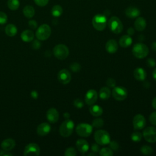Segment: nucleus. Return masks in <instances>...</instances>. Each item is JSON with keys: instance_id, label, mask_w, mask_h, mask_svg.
Instances as JSON below:
<instances>
[{"instance_id": "nucleus-12", "label": "nucleus", "mask_w": 156, "mask_h": 156, "mask_svg": "<svg viewBox=\"0 0 156 156\" xmlns=\"http://www.w3.org/2000/svg\"><path fill=\"white\" fill-rule=\"evenodd\" d=\"M146 124L144 117L140 114L135 115L133 119V126L135 130H141L144 128Z\"/></svg>"}, {"instance_id": "nucleus-11", "label": "nucleus", "mask_w": 156, "mask_h": 156, "mask_svg": "<svg viewBox=\"0 0 156 156\" xmlns=\"http://www.w3.org/2000/svg\"><path fill=\"white\" fill-rule=\"evenodd\" d=\"M40 152L39 146L36 143H29L24 148V155H38Z\"/></svg>"}, {"instance_id": "nucleus-49", "label": "nucleus", "mask_w": 156, "mask_h": 156, "mask_svg": "<svg viewBox=\"0 0 156 156\" xmlns=\"http://www.w3.org/2000/svg\"><path fill=\"white\" fill-rule=\"evenodd\" d=\"M152 106L154 108L156 109V97L154 98L152 101Z\"/></svg>"}, {"instance_id": "nucleus-43", "label": "nucleus", "mask_w": 156, "mask_h": 156, "mask_svg": "<svg viewBox=\"0 0 156 156\" xmlns=\"http://www.w3.org/2000/svg\"><path fill=\"white\" fill-rule=\"evenodd\" d=\"M28 25H29V27L31 28L32 29H35L38 26L37 21L35 20H29L28 21Z\"/></svg>"}, {"instance_id": "nucleus-14", "label": "nucleus", "mask_w": 156, "mask_h": 156, "mask_svg": "<svg viewBox=\"0 0 156 156\" xmlns=\"http://www.w3.org/2000/svg\"><path fill=\"white\" fill-rule=\"evenodd\" d=\"M98 96V93L96 90L93 89L89 90L85 96V103L89 105H93L96 102Z\"/></svg>"}, {"instance_id": "nucleus-27", "label": "nucleus", "mask_w": 156, "mask_h": 156, "mask_svg": "<svg viewBox=\"0 0 156 156\" xmlns=\"http://www.w3.org/2000/svg\"><path fill=\"white\" fill-rule=\"evenodd\" d=\"M111 94L110 90L107 87H102L99 92V96L101 99H107L110 98Z\"/></svg>"}, {"instance_id": "nucleus-50", "label": "nucleus", "mask_w": 156, "mask_h": 156, "mask_svg": "<svg viewBox=\"0 0 156 156\" xmlns=\"http://www.w3.org/2000/svg\"><path fill=\"white\" fill-rule=\"evenodd\" d=\"M35 46H37V48H38L40 47V43H38L37 41H35L34 42V43H33V47L35 48Z\"/></svg>"}, {"instance_id": "nucleus-3", "label": "nucleus", "mask_w": 156, "mask_h": 156, "mask_svg": "<svg viewBox=\"0 0 156 156\" xmlns=\"http://www.w3.org/2000/svg\"><path fill=\"white\" fill-rule=\"evenodd\" d=\"M74 124L72 120L69 119H66L63 121L59 128L60 134L63 137H68L69 136L74 130Z\"/></svg>"}, {"instance_id": "nucleus-9", "label": "nucleus", "mask_w": 156, "mask_h": 156, "mask_svg": "<svg viewBox=\"0 0 156 156\" xmlns=\"http://www.w3.org/2000/svg\"><path fill=\"white\" fill-rule=\"evenodd\" d=\"M143 136L149 143L156 142V127L152 126L146 127L143 132Z\"/></svg>"}, {"instance_id": "nucleus-1", "label": "nucleus", "mask_w": 156, "mask_h": 156, "mask_svg": "<svg viewBox=\"0 0 156 156\" xmlns=\"http://www.w3.org/2000/svg\"><path fill=\"white\" fill-rule=\"evenodd\" d=\"M95 141L99 145H106L110 142V134L104 130H98L94 134Z\"/></svg>"}, {"instance_id": "nucleus-15", "label": "nucleus", "mask_w": 156, "mask_h": 156, "mask_svg": "<svg viewBox=\"0 0 156 156\" xmlns=\"http://www.w3.org/2000/svg\"><path fill=\"white\" fill-rule=\"evenodd\" d=\"M46 118L51 123H55L59 118L58 111L54 108H49L46 112Z\"/></svg>"}, {"instance_id": "nucleus-40", "label": "nucleus", "mask_w": 156, "mask_h": 156, "mask_svg": "<svg viewBox=\"0 0 156 156\" xmlns=\"http://www.w3.org/2000/svg\"><path fill=\"white\" fill-rule=\"evenodd\" d=\"M149 121L150 122L154 125L156 126V111L152 112L150 116H149Z\"/></svg>"}, {"instance_id": "nucleus-45", "label": "nucleus", "mask_w": 156, "mask_h": 156, "mask_svg": "<svg viewBox=\"0 0 156 156\" xmlns=\"http://www.w3.org/2000/svg\"><path fill=\"white\" fill-rule=\"evenodd\" d=\"M91 150H92V152H94L95 153L96 152H98L99 151H100V148H99V146L98 145V144H92L91 146Z\"/></svg>"}, {"instance_id": "nucleus-48", "label": "nucleus", "mask_w": 156, "mask_h": 156, "mask_svg": "<svg viewBox=\"0 0 156 156\" xmlns=\"http://www.w3.org/2000/svg\"><path fill=\"white\" fill-rule=\"evenodd\" d=\"M127 34L129 35H132L133 34H134V32H135V30H134V29L133 28H132V27H130V28H129L128 29H127Z\"/></svg>"}, {"instance_id": "nucleus-24", "label": "nucleus", "mask_w": 156, "mask_h": 156, "mask_svg": "<svg viewBox=\"0 0 156 156\" xmlns=\"http://www.w3.org/2000/svg\"><path fill=\"white\" fill-rule=\"evenodd\" d=\"M34 34L30 30H25L21 34V38L24 42H30L34 40Z\"/></svg>"}, {"instance_id": "nucleus-18", "label": "nucleus", "mask_w": 156, "mask_h": 156, "mask_svg": "<svg viewBox=\"0 0 156 156\" xmlns=\"http://www.w3.org/2000/svg\"><path fill=\"white\" fill-rule=\"evenodd\" d=\"M76 146L78 151L82 154L85 153L89 149L88 143L86 140L83 139L78 140L76 143Z\"/></svg>"}, {"instance_id": "nucleus-46", "label": "nucleus", "mask_w": 156, "mask_h": 156, "mask_svg": "<svg viewBox=\"0 0 156 156\" xmlns=\"http://www.w3.org/2000/svg\"><path fill=\"white\" fill-rule=\"evenodd\" d=\"M13 154L7 151H0V156H12Z\"/></svg>"}, {"instance_id": "nucleus-13", "label": "nucleus", "mask_w": 156, "mask_h": 156, "mask_svg": "<svg viewBox=\"0 0 156 156\" xmlns=\"http://www.w3.org/2000/svg\"><path fill=\"white\" fill-rule=\"evenodd\" d=\"M58 81L62 84L68 83L71 79V75L69 71L66 69L60 70L57 75Z\"/></svg>"}, {"instance_id": "nucleus-26", "label": "nucleus", "mask_w": 156, "mask_h": 156, "mask_svg": "<svg viewBox=\"0 0 156 156\" xmlns=\"http://www.w3.org/2000/svg\"><path fill=\"white\" fill-rule=\"evenodd\" d=\"M23 13L24 16L27 18H31L35 15V9L32 5H27L23 8Z\"/></svg>"}, {"instance_id": "nucleus-42", "label": "nucleus", "mask_w": 156, "mask_h": 156, "mask_svg": "<svg viewBox=\"0 0 156 156\" xmlns=\"http://www.w3.org/2000/svg\"><path fill=\"white\" fill-rule=\"evenodd\" d=\"M110 144V149L115 150V151H117L119 148V144L116 141H110L109 143Z\"/></svg>"}, {"instance_id": "nucleus-22", "label": "nucleus", "mask_w": 156, "mask_h": 156, "mask_svg": "<svg viewBox=\"0 0 156 156\" xmlns=\"http://www.w3.org/2000/svg\"><path fill=\"white\" fill-rule=\"evenodd\" d=\"M135 29L138 31H143L146 27V21L143 17H138L134 22Z\"/></svg>"}, {"instance_id": "nucleus-7", "label": "nucleus", "mask_w": 156, "mask_h": 156, "mask_svg": "<svg viewBox=\"0 0 156 156\" xmlns=\"http://www.w3.org/2000/svg\"><path fill=\"white\" fill-rule=\"evenodd\" d=\"M54 56L59 60L65 59L69 55V49L68 47L63 44H58L53 49Z\"/></svg>"}, {"instance_id": "nucleus-31", "label": "nucleus", "mask_w": 156, "mask_h": 156, "mask_svg": "<svg viewBox=\"0 0 156 156\" xmlns=\"http://www.w3.org/2000/svg\"><path fill=\"white\" fill-rule=\"evenodd\" d=\"M99 155L101 156H112L113 152L110 147H103L99 151Z\"/></svg>"}, {"instance_id": "nucleus-34", "label": "nucleus", "mask_w": 156, "mask_h": 156, "mask_svg": "<svg viewBox=\"0 0 156 156\" xmlns=\"http://www.w3.org/2000/svg\"><path fill=\"white\" fill-rule=\"evenodd\" d=\"M142 135L139 132H135L131 135V139L134 142H139L142 139Z\"/></svg>"}, {"instance_id": "nucleus-52", "label": "nucleus", "mask_w": 156, "mask_h": 156, "mask_svg": "<svg viewBox=\"0 0 156 156\" xmlns=\"http://www.w3.org/2000/svg\"><path fill=\"white\" fill-rule=\"evenodd\" d=\"M151 47H152V49L154 51H156V41L155 42H153L152 43V45H151Z\"/></svg>"}, {"instance_id": "nucleus-54", "label": "nucleus", "mask_w": 156, "mask_h": 156, "mask_svg": "<svg viewBox=\"0 0 156 156\" xmlns=\"http://www.w3.org/2000/svg\"><path fill=\"white\" fill-rule=\"evenodd\" d=\"M93 152V153H89L88 154V155H96V154L95 152Z\"/></svg>"}, {"instance_id": "nucleus-36", "label": "nucleus", "mask_w": 156, "mask_h": 156, "mask_svg": "<svg viewBox=\"0 0 156 156\" xmlns=\"http://www.w3.org/2000/svg\"><path fill=\"white\" fill-rule=\"evenodd\" d=\"M69 68L73 72H77L80 69L81 66L79 63L73 62L70 65Z\"/></svg>"}, {"instance_id": "nucleus-19", "label": "nucleus", "mask_w": 156, "mask_h": 156, "mask_svg": "<svg viewBox=\"0 0 156 156\" xmlns=\"http://www.w3.org/2000/svg\"><path fill=\"white\" fill-rule=\"evenodd\" d=\"M15 141L12 138H7L3 140L1 144V146L3 150L11 151L15 146Z\"/></svg>"}, {"instance_id": "nucleus-4", "label": "nucleus", "mask_w": 156, "mask_h": 156, "mask_svg": "<svg viewBox=\"0 0 156 156\" xmlns=\"http://www.w3.org/2000/svg\"><path fill=\"white\" fill-rule=\"evenodd\" d=\"M92 24L95 29L99 31L103 30L107 24L106 16L102 14H97L94 15L92 20Z\"/></svg>"}, {"instance_id": "nucleus-39", "label": "nucleus", "mask_w": 156, "mask_h": 156, "mask_svg": "<svg viewBox=\"0 0 156 156\" xmlns=\"http://www.w3.org/2000/svg\"><path fill=\"white\" fill-rule=\"evenodd\" d=\"M74 105L77 108H81L83 106V102L81 99H76L74 101Z\"/></svg>"}, {"instance_id": "nucleus-30", "label": "nucleus", "mask_w": 156, "mask_h": 156, "mask_svg": "<svg viewBox=\"0 0 156 156\" xmlns=\"http://www.w3.org/2000/svg\"><path fill=\"white\" fill-rule=\"evenodd\" d=\"M20 3L19 0H8L7 7L12 10H16L20 7Z\"/></svg>"}, {"instance_id": "nucleus-10", "label": "nucleus", "mask_w": 156, "mask_h": 156, "mask_svg": "<svg viewBox=\"0 0 156 156\" xmlns=\"http://www.w3.org/2000/svg\"><path fill=\"white\" fill-rule=\"evenodd\" d=\"M112 94L115 99L117 101H123L127 96V91L124 87H113Z\"/></svg>"}, {"instance_id": "nucleus-33", "label": "nucleus", "mask_w": 156, "mask_h": 156, "mask_svg": "<svg viewBox=\"0 0 156 156\" xmlns=\"http://www.w3.org/2000/svg\"><path fill=\"white\" fill-rule=\"evenodd\" d=\"M104 125V121L102 118H95L92 122V126L95 128H101Z\"/></svg>"}, {"instance_id": "nucleus-37", "label": "nucleus", "mask_w": 156, "mask_h": 156, "mask_svg": "<svg viewBox=\"0 0 156 156\" xmlns=\"http://www.w3.org/2000/svg\"><path fill=\"white\" fill-rule=\"evenodd\" d=\"M7 21V16L5 13L0 12V24H4Z\"/></svg>"}, {"instance_id": "nucleus-35", "label": "nucleus", "mask_w": 156, "mask_h": 156, "mask_svg": "<svg viewBox=\"0 0 156 156\" xmlns=\"http://www.w3.org/2000/svg\"><path fill=\"white\" fill-rule=\"evenodd\" d=\"M77 152L74 148L73 147H68L65 150V156H75L76 155Z\"/></svg>"}, {"instance_id": "nucleus-53", "label": "nucleus", "mask_w": 156, "mask_h": 156, "mask_svg": "<svg viewBox=\"0 0 156 156\" xmlns=\"http://www.w3.org/2000/svg\"><path fill=\"white\" fill-rule=\"evenodd\" d=\"M152 76H153V78L156 80V68H155L152 72Z\"/></svg>"}, {"instance_id": "nucleus-28", "label": "nucleus", "mask_w": 156, "mask_h": 156, "mask_svg": "<svg viewBox=\"0 0 156 156\" xmlns=\"http://www.w3.org/2000/svg\"><path fill=\"white\" fill-rule=\"evenodd\" d=\"M17 28L13 24H9L5 26V32L9 37H13L17 33Z\"/></svg>"}, {"instance_id": "nucleus-2", "label": "nucleus", "mask_w": 156, "mask_h": 156, "mask_svg": "<svg viewBox=\"0 0 156 156\" xmlns=\"http://www.w3.org/2000/svg\"><path fill=\"white\" fill-rule=\"evenodd\" d=\"M132 54L137 58H143L149 53L147 46L143 43H136L132 48Z\"/></svg>"}, {"instance_id": "nucleus-21", "label": "nucleus", "mask_w": 156, "mask_h": 156, "mask_svg": "<svg viewBox=\"0 0 156 156\" xmlns=\"http://www.w3.org/2000/svg\"><path fill=\"white\" fill-rule=\"evenodd\" d=\"M146 76L147 74H146V71L142 68L138 67L135 68L133 71V76L135 78V79L138 80H140V81L144 80L146 79Z\"/></svg>"}, {"instance_id": "nucleus-16", "label": "nucleus", "mask_w": 156, "mask_h": 156, "mask_svg": "<svg viewBox=\"0 0 156 156\" xmlns=\"http://www.w3.org/2000/svg\"><path fill=\"white\" fill-rule=\"evenodd\" d=\"M105 49L110 54H113L116 52L118 49V44L116 40L110 39L105 44Z\"/></svg>"}, {"instance_id": "nucleus-5", "label": "nucleus", "mask_w": 156, "mask_h": 156, "mask_svg": "<svg viewBox=\"0 0 156 156\" xmlns=\"http://www.w3.org/2000/svg\"><path fill=\"white\" fill-rule=\"evenodd\" d=\"M51 34V29L50 26L46 24H41L37 29L35 35L39 40H47Z\"/></svg>"}, {"instance_id": "nucleus-41", "label": "nucleus", "mask_w": 156, "mask_h": 156, "mask_svg": "<svg viewBox=\"0 0 156 156\" xmlns=\"http://www.w3.org/2000/svg\"><path fill=\"white\" fill-rule=\"evenodd\" d=\"M106 83L107 85V86L108 87H112V88H113L115 87V84H116V82L115 80V79H113V78H108V79L107 80V82H106Z\"/></svg>"}, {"instance_id": "nucleus-25", "label": "nucleus", "mask_w": 156, "mask_h": 156, "mask_svg": "<svg viewBox=\"0 0 156 156\" xmlns=\"http://www.w3.org/2000/svg\"><path fill=\"white\" fill-rule=\"evenodd\" d=\"M90 113L95 117L100 116L103 112V110L102 107L98 105H91V106L89 108Z\"/></svg>"}, {"instance_id": "nucleus-47", "label": "nucleus", "mask_w": 156, "mask_h": 156, "mask_svg": "<svg viewBox=\"0 0 156 156\" xmlns=\"http://www.w3.org/2000/svg\"><path fill=\"white\" fill-rule=\"evenodd\" d=\"M30 94H31L32 98H34V99H37V97H38V94L37 91H35V90H33V91H31Z\"/></svg>"}, {"instance_id": "nucleus-23", "label": "nucleus", "mask_w": 156, "mask_h": 156, "mask_svg": "<svg viewBox=\"0 0 156 156\" xmlns=\"http://www.w3.org/2000/svg\"><path fill=\"white\" fill-rule=\"evenodd\" d=\"M132 43V39L131 37L129 35H122L119 40V44L122 48L129 47V46L131 45Z\"/></svg>"}, {"instance_id": "nucleus-17", "label": "nucleus", "mask_w": 156, "mask_h": 156, "mask_svg": "<svg viewBox=\"0 0 156 156\" xmlns=\"http://www.w3.org/2000/svg\"><path fill=\"white\" fill-rule=\"evenodd\" d=\"M51 131V126L48 123L43 122L40 124L37 129V132L38 135L44 136L48 134Z\"/></svg>"}, {"instance_id": "nucleus-29", "label": "nucleus", "mask_w": 156, "mask_h": 156, "mask_svg": "<svg viewBox=\"0 0 156 156\" xmlns=\"http://www.w3.org/2000/svg\"><path fill=\"white\" fill-rule=\"evenodd\" d=\"M63 13V9L60 5H55L51 9V14L54 17H59Z\"/></svg>"}, {"instance_id": "nucleus-51", "label": "nucleus", "mask_w": 156, "mask_h": 156, "mask_svg": "<svg viewBox=\"0 0 156 156\" xmlns=\"http://www.w3.org/2000/svg\"><path fill=\"white\" fill-rule=\"evenodd\" d=\"M63 116H64V117H65V118L66 119H68L69 118L70 115H69V113H68V112H65V113L63 114Z\"/></svg>"}, {"instance_id": "nucleus-38", "label": "nucleus", "mask_w": 156, "mask_h": 156, "mask_svg": "<svg viewBox=\"0 0 156 156\" xmlns=\"http://www.w3.org/2000/svg\"><path fill=\"white\" fill-rule=\"evenodd\" d=\"M34 1L35 4L40 7L46 6L49 2V0H34Z\"/></svg>"}, {"instance_id": "nucleus-6", "label": "nucleus", "mask_w": 156, "mask_h": 156, "mask_svg": "<svg viewBox=\"0 0 156 156\" xmlns=\"http://www.w3.org/2000/svg\"><path fill=\"white\" fill-rule=\"evenodd\" d=\"M108 25L110 30L114 34H118L122 31V23L117 16L111 17L108 20Z\"/></svg>"}, {"instance_id": "nucleus-20", "label": "nucleus", "mask_w": 156, "mask_h": 156, "mask_svg": "<svg viewBox=\"0 0 156 156\" xmlns=\"http://www.w3.org/2000/svg\"><path fill=\"white\" fill-rule=\"evenodd\" d=\"M126 15L130 18H135L140 15V10L135 7H129L125 10Z\"/></svg>"}, {"instance_id": "nucleus-44", "label": "nucleus", "mask_w": 156, "mask_h": 156, "mask_svg": "<svg viewBox=\"0 0 156 156\" xmlns=\"http://www.w3.org/2000/svg\"><path fill=\"white\" fill-rule=\"evenodd\" d=\"M146 63L149 67H154L156 65L155 60L152 58H149L146 60Z\"/></svg>"}, {"instance_id": "nucleus-8", "label": "nucleus", "mask_w": 156, "mask_h": 156, "mask_svg": "<svg viewBox=\"0 0 156 156\" xmlns=\"http://www.w3.org/2000/svg\"><path fill=\"white\" fill-rule=\"evenodd\" d=\"M76 131L79 136L82 137H88L91 134L93 127L89 124L80 123L77 126Z\"/></svg>"}, {"instance_id": "nucleus-32", "label": "nucleus", "mask_w": 156, "mask_h": 156, "mask_svg": "<svg viewBox=\"0 0 156 156\" xmlns=\"http://www.w3.org/2000/svg\"><path fill=\"white\" fill-rule=\"evenodd\" d=\"M140 151L143 154L147 155H151L153 152V149L150 146L144 145L141 147Z\"/></svg>"}]
</instances>
